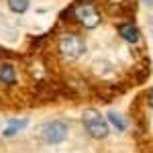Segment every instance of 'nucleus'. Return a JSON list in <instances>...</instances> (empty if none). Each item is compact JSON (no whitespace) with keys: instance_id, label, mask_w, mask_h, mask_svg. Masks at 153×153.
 <instances>
[{"instance_id":"nucleus-11","label":"nucleus","mask_w":153,"mask_h":153,"mask_svg":"<svg viewBox=\"0 0 153 153\" xmlns=\"http://www.w3.org/2000/svg\"><path fill=\"white\" fill-rule=\"evenodd\" d=\"M145 4H149V6H153V0H143Z\"/></svg>"},{"instance_id":"nucleus-5","label":"nucleus","mask_w":153,"mask_h":153,"mask_svg":"<svg viewBox=\"0 0 153 153\" xmlns=\"http://www.w3.org/2000/svg\"><path fill=\"white\" fill-rule=\"evenodd\" d=\"M118 35L129 43H137L139 41V29L135 25H118Z\"/></svg>"},{"instance_id":"nucleus-9","label":"nucleus","mask_w":153,"mask_h":153,"mask_svg":"<svg viewBox=\"0 0 153 153\" xmlns=\"http://www.w3.org/2000/svg\"><path fill=\"white\" fill-rule=\"evenodd\" d=\"M27 127V120H10V125H8V129L4 131V137H12L16 131H21Z\"/></svg>"},{"instance_id":"nucleus-1","label":"nucleus","mask_w":153,"mask_h":153,"mask_svg":"<svg viewBox=\"0 0 153 153\" xmlns=\"http://www.w3.org/2000/svg\"><path fill=\"white\" fill-rule=\"evenodd\" d=\"M57 51L61 53V57L74 61V59L82 57L84 51H86V41L76 33H65L61 35V39L57 41Z\"/></svg>"},{"instance_id":"nucleus-8","label":"nucleus","mask_w":153,"mask_h":153,"mask_svg":"<svg viewBox=\"0 0 153 153\" xmlns=\"http://www.w3.org/2000/svg\"><path fill=\"white\" fill-rule=\"evenodd\" d=\"M108 120H110L118 131H125V129H127V123H125L123 117H120L118 112H114V110H110V112H108Z\"/></svg>"},{"instance_id":"nucleus-4","label":"nucleus","mask_w":153,"mask_h":153,"mask_svg":"<svg viewBox=\"0 0 153 153\" xmlns=\"http://www.w3.org/2000/svg\"><path fill=\"white\" fill-rule=\"evenodd\" d=\"M74 14H76V19H78V23L82 25V27H86V29H96L98 25H100V12L96 10V8H92L90 4H80V6H76V10H74Z\"/></svg>"},{"instance_id":"nucleus-10","label":"nucleus","mask_w":153,"mask_h":153,"mask_svg":"<svg viewBox=\"0 0 153 153\" xmlns=\"http://www.w3.org/2000/svg\"><path fill=\"white\" fill-rule=\"evenodd\" d=\"M149 106H151V108H153V92H151V94H149Z\"/></svg>"},{"instance_id":"nucleus-6","label":"nucleus","mask_w":153,"mask_h":153,"mask_svg":"<svg viewBox=\"0 0 153 153\" xmlns=\"http://www.w3.org/2000/svg\"><path fill=\"white\" fill-rule=\"evenodd\" d=\"M16 82V74H14V68L10 63H0V84H6V86H12Z\"/></svg>"},{"instance_id":"nucleus-3","label":"nucleus","mask_w":153,"mask_h":153,"mask_svg":"<svg viewBox=\"0 0 153 153\" xmlns=\"http://www.w3.org/2000/svg\"><path fill=\"white\" fill-rule=\"evenodd\" d=\"M41 137H43V141L49 143V145L65 141V137H68V125L61 123V120H51V123H47V125L43 127Z\"/></svg>"},{"instance_id":"nucleus-7","label":"nucleus","mask_w":153,"mask_h":153,"mask_svg":"<svg viewBox=\"0 0 153 153\" xmlns=\"http://www.w3.org/2000/svg\"><path fill=\"white\" fill-rule=\"evenodd\" d=\"M29 2L31 0H6V4H8V8L12 12H16V14H21L29 8Z\"/></svg>"},{"instance_id":"nucleus-2","label":"nucleus","mask_w":153,"mask_h":153,"mask_svg":"<svg viewBox=\"0 0 153 153\" xmlns=\"http://www.w3.org/2000/svg\"><path fill=\"white\" fill-rule=\"evenodd\" d=\"M82 123L86 131L94 137V139H106L108 137V123H106V118L94 110V108H86L82 114Z\"/></svg>"}]
</instances>
